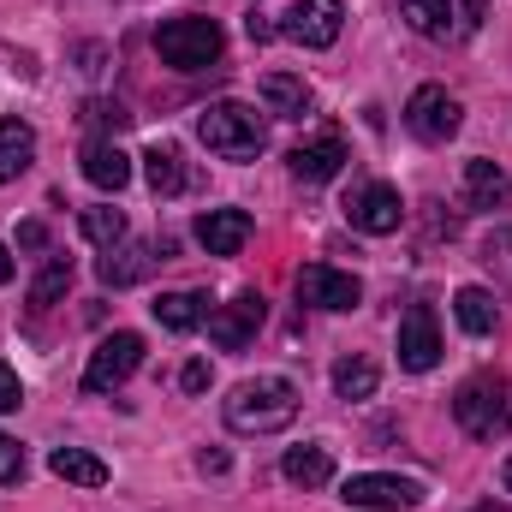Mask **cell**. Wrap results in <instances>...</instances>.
<instances>
[{"instance_id": "27", "label": "cell", "mask_w": 512, "mask_h": 512, "mask_svg": "<svg viewBox=\"0 0 512 512\" xmlns=\"http://www.w3.org/2000/svg\"><path fill=\"white\" fill-rule=\"evenodd\" d=\"M84 239H90V245H102V251L126 245V215H120L114 203H96V209H84Z\"/></svg>"}, {"instance_id": "10", "label": "cell", "mask_w": 512, "mask_h": 512, "mask_svg": "<svg viewBox=\"0 0 512 512\" xmlns=\"http://www.w3.org/2000/svg\"><path fill=\"white\" fill-rule=\"evenodd\" d=\"M346 221H352L358 233H370V239H387V233H399L405 203H399V191H393V185L370 179V185H358V191L346 197Z\"/></svg>"}, {"instance_id": "14", "label": "cell", "mask_w": 512, "mask_h": 512, "mask_svg": "<svg viewBox=\"0 0 512 512\" xmlns=\"http://www.w3.org/2000/svg\"><path fill=\"white\" fill-rule=\"evenodd\" d=\"M245 239H251V215L245 209H209V215H197V245L209 256H239Z\"/></svg>"}, {"instance_id": "22", "label": "cell", "mask_w": 512, "mask_h": 512, "mask_svg": "<svg viewBox=\"0 0 512 512\" xmlns=\"http://www.w3.org/2000/svg\"><path fill=\"white\" fill-rule=\"evenodd\" d=\"M48 471L66 477V483H78V489H102L108 483V465L96 453H84V447H54L48 453Z\"/></svg>"}, {"instance_id": "34", "label": "cell", "mask_w": 512, "mask_h": 512, "mask_svg": "<svg viewBox=\"0 0 512 512\" xmlns=\"http://www.w3.org/2000/svg\"><path fill=\"white\" fill-rule=\"evenodd\" d=\"M197 471H209V477H221V471H227V453H197Z\"/></svg>"}, {"instance_id": "28", "label": "cell", "mask_w": 512, "mask_h": 512, "mask_svg": "<svg viewBox=\"0 0 512 512\" xmlns=\"http://www.w3.org/2000/svg\"><path fill=\"white\" fill-rule=\"evenodd\" d=\"M66 286H72V262H66V256H48V268L30 280V304H36V310H48V304H60V298H66Z\"/></svg>"}, {"instance_id": "17", "label": "cell", "mask_w": 512, "mask_h": 512, "mask_svg": "<svg viewBox=\"0 0 512 512\" xmlns=\"http://www.w3.org/2000/svg\"><path fill=\"white\" fill-rule=\"evenodd\" d=\"M465 203L471 209H507L512 203V179L495 167V161H465Z\"/></svg>"}, {"instance_id": "3", "label": "cell", "mask_w": 512, "mask_h": 512, "mask_svg": "<svg viewBox=\"0 0 512 512\" xmlns=\"http://www.w3.org/2000/svg\"><path fill=\"white\" fill-rule=\"evenodd\" d=\"M221 48H227L221 24H215V18H197V12L167 18V24L155 30V54H161L173 72H203V66L221 60Z\"/></svg>"}, {"instance_id": "2", "label": "cell", "mask_w": 512, "mask_h": 512, "mask_svg": "<svg viewBox=\"0 0 512 512\" xmlns=\"http://www.w3.org/2000/svg\"><path fill=\"white\" fill-rule=\"evenodd\" d=\"M197 137H203L221 161H256L262 143H268L256 108H245V102H209V108L197 114Z\"/></svg>"}, {"instance_id": "16", "label": "cell", "mask_w": 512, "mask_h": 512, "mask_svg": "<svg viewBox=\"0 0 512 512\" xmlns=\"http://www.w3.org/2000/svg\"><path fill=\"white\" fill-rule=\"evenodd\" d=\"M262 108H268L274 120H304V114L316 108V90H310L304 78H292V72H268V78H262Z\"/></svg>"}, {"instance_id": "31", "label": "cell", "mask_w": 512, "mask_h": 512, "mask_svg": "<svg viewBox=\"0 0 512 512\" xmlns=\"http://www.w3.org/2000/svg\"><path fill=\"white\" fill-rule=\"evenodd\" d=\"M84 120H90V126H126V114H120V108H108V102H90V108H84Z\"/></svg>"}, {"instance_id": "32", "label": "cell", "mask_w": 512, "mask_h": 512, "mask_svg": "<svg viewBox=\"0 0 512 512\" xmlns=\"http://www.w3.org/2000/svg\"><path fill=\"white\" fill-rule=\"evenodd\" d=\"M179 382H185V393H203V387H209V364H203V358H191Z\"/></svg>"}, {"instance_id": "20", "label": "cell", "mask_w": 512, "mask_h": 512, "mask_svg": "<svg viewBox=\"0 0 512 512\" xmlns=\"http://www.w3.org/2000/svg\"><path fill=\"white\" fill-rule=\"evenodd\" d=\"M149 268H155V245H120V251H108L96 262L102 286H137Z\"/></svg>"}, {"instance_id": "24", "label": "cell", "mask_w": 512, "mask_h": 512, "mask_svg": "<svg viewBox=\"0 0 512 512\" xmlns=\"http://www.w3.org/2000/svg\"><path fill=\"white\" fill-rule=\"evenodd\" d=\"M453 316H459V328L465 334H495V292H483V286H459L453 292Z\"/></svg>"}, {"instance_id": "5", "label": "cell", "mask_w": 512, "mask_h": 512, "mask_svg": "<svg viewBox=\"0 0 512 512\" xmlns=\"http://www.w3.org/2000/svg\"><path fill=\"white\" fill-rule=\"evenodd\" d=\"M453 417H459L465 435L495 441L507 429V382L501 376H471V382L453 393Z\"/></svg>"}, {"instance_id": "37", "label": "cell", "mask_w": 512, "mask_h": 512, "mask_svg": "<svg viewBox=\"0 0 512 512\" xmlns=\"http://www.w3.org/2000/svg\"><path fill=\"white\" fill-rule=\"evenodd\" d=\"M483 512H507V507H483Z\"/></svg>"}, {"instance_id": "23", "label": "cell", "mask_w": 512, "mask_h": 512, "mask_svg": "<svg viewBox=\"0 0 512 512\" xmlns=\"http://www.w3.org/2000/svg\"><path fill=\"white\" fill-rule=\"evenodd\" d=\"M280 471H286V483H298V489H322V483H334V453H328V447H292V453L280 459Z\"/></svg>"}, {"instance_id": "7", "label": "cell", "mask_w": 512, "mask_h": 512, "mask_svg": "<svg viewBox=\"0 0 512 512\" xmlns=\"http://www.w3.org/2000/svg\"><path fill=\"white\" fill-rule=\"evenodd\" d=\"M340 501H346V507H364V512H411L423 501V483L387 477V471H364V477H346Z\"/></svg>"}, {"instance_id": "25", "label": "cell", "mask_w": 512, "mask_h": 512, "mask_svg": "<svg viewBox=\"0 0 512 512\" xmlns=\"http://www.w3.org/2000/svg\"><path fill=\"white\" fill-rule=\"evenodd\" d=\"M203 316H209V310H203L197 292H161V298H155V322H161L167 334H191Z\"/></svg>"}, {"instance_id": "36", "label": "cell", "mask_w": 512, "mask_h": 512, "mask_svg": "<svg viewBox=\"0 0 512 512\" xmlns=\"http://www.w3.org/2000/svg\"><path fill=\"white\" fill-rule=\"evenodd\" d=\"M501 483H507V489H512V459H507V471H501Z\"/></svg>"}, {"instance_id": "35", "label": "cell", "mask_w": 512, "mask_h": 512, "mask_svg": "<svg viewBox=\"0 0 512 512\" xmlns=\"http://www.w3.org/2000/svg\"><path fill=\"white\" fill-rule=\"evenodd\" d=\"M12 280V256H6V245H0V286Z\"/></svg>"}, {"instance_id": "12", "label": "cell", "mask_w": 512, "mask_h": 512, "mask_svg": "<svg viewBox=\"0 0 512 512\" xmlns=\"http://www.w3.org/2000/svg\"><path fill=\"white\" fill-rule=\"evenodd\" d=\"M298 298L316 304V310H358V304H364V286H358V274H346V268L310 262V268H298Z\"/></svg>"}, {"instance_id": "4", "label": "cell", "mask_w": 512, "mask_h": 512, "mask_svg": "<svg viewBox=\"0 0 512 512\" xmlns=\"http://www.w3.org/2000/svg\"><path fill=\"white\" fill-rule=\"evenodd\" d=\"M399 12L429 42H465V36H477L489 0H399Z\"/></svg>"}, {"instance_id": "18", "label": "cell", "mask_w": 512, "mask_h": 512, "mask_svg": "<svg viewBox=\"0 0 512 512\" xmlns=\"http://www.w3.org/2000/svg\"><path fill=\"white\" fill-rule=\"evenodd\" d=\"M84 179H90L96 191H120L131 179V155L120 143H90V149H84Z\"/></svg>"}, {"instance_id": "11", "label": "cell", "mask_w": 512, "mask_h": 512, "mask_svg": "<svg viewBox=\"0 0 512 512\" xmlns=\"http://www.w3.org/2000/svg\"><path fill=\"white\" fill-rule=\"evenodd\" d=\"M441 364V328H435V310L429 304H411L399 316V370L411 376H429Z\"/></svg>"}, {"instance_id": "21", "label": "cell", "mask_w": 512, "mask_h": 512, "mask_svg": "<svg viewBox=\"0 0 512 512\" xmlns=\"http://www.w3.org/2000/svg\"><path fill=\"white\" fill-rule=\"evenodd\" d=\"M143 179H149V191L155 197H179L191 179H185V161H179V149L173 143H155L149 155H143Z\"/></svg>"}, {"instance_id": "9", "label": "cell", "mask_w": 512, "mask_h": 512, "mask_svg": "<svg viewBox=\"0 0 512 512\" xmlns=\"http://www.w3.org/2000/svg\"><path fill=\"white\" fill-rule=\"evenodd\" d=\"M465 120V108H459V96H447L441 84H423V90H411V102H405V126L417 131L423 143H447L453 131Z\"/></svg>"}, {"instance_id": "29", "label": "cell", "mask_w": 512, "mask_h": 512, "mask_svg": "<svg viewBox=\"0 0 512 512\" xmlns=\"http://www.w3.org/2000/svg\"><path fill=\"white\" fill-rule=\"evenodd\" d=\"M24 477V447L12 435H0V483H18Z\"/></svg>"}, {"instance_id": "26", "label": "cell", "mask_w": 512, "mask_h": 512, "mask_svg": "<svg viewBox=\"0 0 512 512\" xmlns=\"http://www.w3.org/2000/svg\"><path fill=\"white\" fill-rule=\"evenodd\" d=\"M376 387H382V370H376L370 358H358V352H352V358H340V364H334V393H340V399H370Z\"/></svg>"}, {"instance_id": "13", "label": "cell", "mask_w": 512, "mask_h": 512, "mask_svg": "<svg viewBox=\"0 0 512 512\" xmlns=\"http://www.w3.org/2000/svg\"><path fill=\"white\" fill-rule=\"evenodd\" d=\"M256 328H262V298H256V292H239L233 304H221V310L209 316V340H215L221 352H239V346H251Z\"/></svg>"}, {"instance_id": "8", "label": "cell", "mask_w": 512, "mask_h": 512, "mask_svg": "<svg viewBox=\"0 0 512 512\" xmlns=\"http://www.w3.org/2000/svg\"><path fill=\"white\" fill-rule=\"evenodd\" d=\"M340 30H346V6L340 0H298L286 12V24H280V36L298 42V48H334Z\"/></svg>"}, {"instance_id": "33", "label": "cell", "mask_w": 512, "mask_h": 512, "mask_svg": "<svg viewBox=\"0 0 512 512\" xmlns=\"http://www.w3.org/2000/svg\"><path fill=\"white\" fill-rule=\"evenodd\" d=\"M18 245H24V251H42V245H48V227H42V221H24V227H18Z\"/></svg>"}, {"instance_id": "6", "label": "cell", "mask_w": 512, "mask_h": 512, "mask_svg": "<svg viewBox=\"0 0 512 512\" xmlns=\"http://www.w3.org/2000/svg\"><path fill=\"white\" fill-rule=\"evenodd\" d=\"M137 364H143V334H131V328L108 334V340L90 352V364H84V393H114Z\"/></svg>"}, {"instance_id": "30", "label": "cell", "mask_w": 512, "mask_h": 512, "mask_svg": "<svg viewBox=\"0 0 512 512\" xmlns=\"http://www.w3.org/2000/svg\"><path fill=\"white\" fill-rule=\"evenodd\" d=\"M18 405H24V387H18V376H12V364H0V417L18 411Z\"/></svg>"}, {"instance_id": "15", "label": "cell", "mask_w": 512, "mask_h": 512, "mask_svg": "<svg viewBox=\"0 0 512 512\" xmlns=\"http://www.w3.org/2000/svg\"><path fill=\"white\" fill-rule=\"evenodd\" d=\"M286 167H292V179H304V185H328V179L346 167V143H340V137H316V143H298V149L286 155Z\"/></svg>"}, {"instance_id": "19", "label": "cell", "mask_w": 512, "mask_h": 512, "mask_svg": "<svg viewBox=\"0 0 512 512\" xmlns=\"http://www.w3.org/2000/svg\"><path fill=\"white\" fill-rule=\"evenodd\" d=\"M30 161H36V131L24 120H0V185L30 173Z\"/></svg>"}, {"instance_id": "1", "label": "cell", "mask_w": 512, "mask_h": 512, "mask_svg": "<svg viewBox=\"0 0 512 512\" xmlns=\"http://www.w3.org/2000/svg\"><path fill=\"white\" fill-rule=\"evenodd\" d=\"M298 417V387L286 376H256L227 393V429L233 435H280Z\"/></svg>"}]
</instances>
